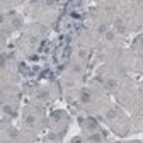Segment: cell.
<instances>
[{"label": "cell", "instance_id": "cell-8", "mask_svg": "<svg viewBox=\"0 0 143 143\" xmlns=\"http://www.w3.org/2000/svg\"><path fill=\"white\" fill-rule=\"evenodd\" d=\"M46 95H48V94H46V92H39V94H37V99H44Z\"/></svg>", "mask_w": 143, "mask_h": 143}, {"label": "cell", "instance_id": "cell-6", "mask_svg": "<svg viewBox=\"0 0 143 143\" xmlns=\"http://www.w3.org/2000/svg\"><path fill=\"white\" fill-rule=\"evenodd\" d=\"M106 39H107V41H112V39H114V33L107 31V33H106Z\"/></svg>", "mask_w": 143, "mask_h": 143}, {"label": "cell", "instance_id": "cell-2", "mask_svg": "<svg viewBox=\"0 0 143 143\" xmlns=\"http://www.w3.org/2000/svg\"><path fill=\"white\" fill-rule=\"evenodd\" d=\"M89 141H90V143H101V136L94 133V135H90V136H89Z\"/></svg>", "mask_w": 143, "mask_h": 143}, {"label": "cell", "instance_id": "cell-11", "mask_svg": "<svg viewBox=\"0 0 143 143\" xmlns=\"http://www.w3.org/2000/svg\"><path fill=\"white\" fill-rule=\"evenodd\" d=\"M141 48H143V39H141Z\"/></svg>", "mask_w": 143, "mask_h": 143}, {"label": "cell", "instance_id": "cell-4", "mask_svg": "<svg viewBox=\"0 0 143 143\" xmlns=\"http://www.w3.org/2000/svg\"><path fill=\"white\" fill-rule=\"evenodd\" d=\"M26 123H27L29 126H34V124H36V118H34V116H27V118H26Z\"/></svg>", "mask_w": 143, "mask_h": 143}, {"label": "cell", "instance_id": "cell-5", "mask_svg": "<svg viewBox=\"0 0 143 143\" xmlns=\"http://www.w3.org/2000/svg\"><path fill=\"white\" fill-rule=\"evenodd\" d=\"M116 116H118V112H116V111H112V109L107 111V118H109V119H114Z\"/></svg>", "mask_w": 143, "mask_h": 143}, {"label": "cell", "instance_id": "cell-1", "mask_svg": "<svg viewBox=\"0 0 143 143\" xmlns=\"http://www.w3.org/2000/svg\"><path fill=\"white\" fill-rule=\"evenodd\" d=\"M107 87H109L111 90H114L116 87H118V80H114V78H111V80H107Z\"/></svg>", "mask_w": 143, "mask_h": 143}, {"label": "cell", "instance_id": "cell-10", "mask_svg": "<svg viewBox=\"0 0 143 143\" xmlns=\"http://www.w3.org/2000/svg\"><path fill=\"white\" fill-rule=\"evenodd\" d=\"M72 143H84V141H82V138H73V141H72Z\"/></svg>", "mask_w": 143, "mask_h": 143}, {"label": "cell", "instance_id": "cell-9", "mask_svg": "<svg viewBox=\"0 0 143 143\" xmlns=\"http://www.w3.org/2000/svg\"><path fill=\"white\" fill-rule=\"evenodd\" d=\"M82 101H84V102H87V101H89V95H87V94H84V95H82Z\"/></svg>", "mask_w": 143, "mask_h": 143}, {"label": "cell", "instance_id": "cell-7", "mask_svg": "<svg viewBox=\"0 0 143 143\" xmlns=\"http://www.w3.org/2000/svg\"><path fill=\"white\" fill-rule=\"evenodd\" d=\"M99 33H101V34H106V33H107V27H106L104 24H102V26H99Z\"/></svg>", "mask_w": 143, "mask_h": 143}, {"label": "cell", "instance_id": "cell-3", "mask_svg": "<svg viewBox=\"0 0 143 143\" xmlns=\"http://www.w3.org/2000/svg\"><path fill=\"white\" fill-rule=\"evenodd\" d=\"M4 112L5 114H14V109L10 104H4Z\"/></svg>", "mask_w": 143, "mask_h": 143}]
</instances>
